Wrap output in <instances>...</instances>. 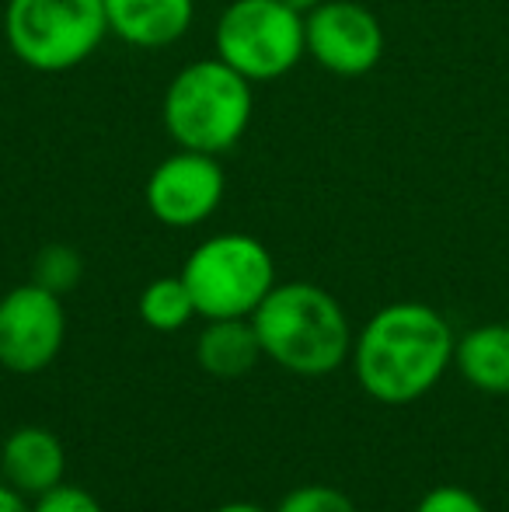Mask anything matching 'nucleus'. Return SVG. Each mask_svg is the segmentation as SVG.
<instances>
[{"label": "nucleus", "mask_w": 509, "mask_h": 512, "mask_svg": "<svg viewBox=\"0 0 509 512\" xmlns=\"http://www.w3.org/2000/svg\"><path fill=\"white\" fill-rule=\"evenodd\" d=\"M454 331L426 304H391L360 331L353 366L360 387L384 405H408L433 391L454 359Z\"/></svg>", "instance_id": "nucleus-1"}, {"label": "nucleus", "mask_w": 509, "mask_h": 512, "mask_svg": "<svg viewBox=\"0 0 509 512\" xmlns=\"http://www.w3.org/2000/svg\"><path fill=\"white\" fill-rule=\"evenodd\" d=\"M252 324L262 356L300 377L332 373L353 352L346 310L314 283H276L252 314Z\"/></svg>", "instance_id": "nucleus-2"}, {"label": "nucleus", "mask_w": 509, "mask_h": 512, "mask_svg": "<svg viewBox=\"0 0 509 512\" xmlns=\"http://www.w3.org/2000/svg\"><path fill=\"white\" fill-rule=\"evenodd\" d=\"M252 112V81L227 67L220 56H206L178 70L161 102V119L171 140L182 150L213 157L238 147Z\"/></svg>", "instance_id": "nucleus-3"}, {"label": "nucleus", "mask_w": 509, "mask_h": 512, "mask_svg": "<svg viewBox=\"0 0 509 512\" xmlns=\"http://www.w3.org/2000/svg\"><path fill=\"white\" fill-rule=\"evenodd\" d=\"M4 35L28 70L67 74L102 46L109 18L102 0H7Z\"/></svg>", "instance_id": "nucleus-4"}, {"label": "nucleus", "mask_w": 509, "mask_h": 512, "mask_svg": "<svg viewBox=\"0 0 509 512\" xmlns=\"http://www.w3.org/2000/svg\"><path fill=\"white\" fill-rule=\"evenodd\" d=\"M178 276L189 286L196 314L206 321L252 317L276 286V262L252 234H217L185 258Z\"/></svg>", "instance_id": "nucleus-5"}, {"label": "nucleus", "mask_w": 509, "mask_h": 512, "mask_svg": "<svg viewBox=\"0 0 509 512\" xmlns=\"http://www.w3.org/2000/svg\"><path fill=\"white\" fill-rule=\"evenodd\" d=\"M217 56L248 81H276L307 56L304 14L283 0H231L213 32Z\"/></svg>", "instance_id": "nucleus-6"}, {"label": "nucleus", "mask_w": 509, "mask_h": 512, "mask_svg": "<svg viewBox=\"0 0 509 512\" xmlns=\"http://www.w3.org/2000/svg\"><path fill=\"white\" fill-rule=\"evenodd\" d=\"M307 56L335 77H363L384 56V28L356 0H325L304 18Z\"/></svg>", "instance_id": "nucleus-7"}, {"label": "nucleus", "mask_w": 509, "mask_h": 512, "mask_svg": "<svg viewBox=\"0 0 509 512\" xmlns=\"http://www.w3.org/2000/svg\"><path fill=\"white\" fill-rule=\"evenodd\" d=\"M67 314L56 293L39 283L14 286L0 297V366L11 373H39L60 356Z\"/></svg>", "instance_id": "nucleus-8"}, {"label": "nucleus", "mask_w": 509, "mask_h": 512, "mask_svg": "<svg viewBox=\"0 0 509 512\" xmlns=\"http://www.w3.org/2000/svg\"><path fill=\"white\" fill-rule=\"evenodd\" d=\"M224 189L227 178L217 157L178 147L150 171L143 196H147V209L157 223L185 230L217 213L224 203Z\"/></svg>", "instance_id": "nucleus-9"}, {"label": "nucleus", "mask_w": 509, "mask_h": 512, "mask_svg": "<svg viewBox=\"0 0 509 512\" xmlns=\"http://www.w3.org/2000/svg\"><path fill=\"white\" fill-rule=\"evenodd\" d=\"M109 35L136 49H164L185 39L196 0H102Z\"/></svg>", "instance_id": "nucleus-10"}, {"label": "nucleus", "mask_w": 509, "mask_h": 512, "mask_svg": "<svg viewBox=\"0 0 509 512\" xmlns=\"http://www.w3.org/2000/svg\"><path fill=\"white\" fill-rule=\"evenodd\" d=\"M0 467H4V481L18 488L25 499H39L49 488L63 485V471H67V453H63L60 439L42 425H25L14 429L0 446Z\"/></svg>", "instance_id": "nucleus-11"}, {"label": "nucleus", "mask_w": 509, "mask_h": 512, "mask_svg": "<svg viewBox=\"0 0 509 512\" xmlns=\"http://www.w3.org/2000/svg\"><path fill=\"white\" fill-rule=\"evenodd\" d=\"M196 359L210 377L238 380L262 359V342L252 317H217L203 328L196 342Z\"/></svg>", "instance_id": "nucleus-12"}, {"label": "nucleus", "mask_w": 509, "mask_h": 512, "mask_svg": "<svg viewBox=\"0 0 509 512\" xmlns=\"http://www.w3.org/2000/svg\"><path fill=\"white\" fill-rule=\"evenodd\" d=\"M457 370L475 391L509 394V324L471 328L454 349Z\"/></svg>", "instance_id": "nucleus-13"}, {"label": "nucleus", "mask_w": 509, "mask_h": 512, "mask_svg": "<svg viewBox=\"0 0 509 512\" xmlns=\"http://www.w3.org/2000/svg\"><path fill=\"white\" fill-rule=\"evenodd\" d=\"M140 317L154 331H182L196 317V304H192V293L185 286V279L182 276L154 279L140 293Z\"/></svg>", "instance_id": "nucleus-14"}, {"label": "nucleus", "mask_w": 509, "mask_h": 512, "mask_svg": "<svg viewBox=\"0 0 509 512\" xmlns=\"http://www.w3.org/2000/svg\"><path fill=\"white\" fill-rule=\"evenodd\" d=\"M84 276V262L77 255V248L70 244H46V248L35 255V269H32V283H39L42 290L56 293H70Z\"/></svg>", "instance_id": "nucleus-15"}, {"label": "nucleus", "mask_w": 509, "mask_h": 512, "mask_svg": "<svg viewBox=\"0 0 509 512\" xmlns=\"http://www.w3.org/2000/svg\"><path fill=\"white\" fill-rule=\"evenodd\" d=\"M276 512H356L353 499L332 485H304L293 488Z\"/></svg>", "instance_id": "nucleus-16"}, {"label": "nucleus", "mask_w": 509, "mask_h": 512, "mask_svg": "<svg viewBox=\"0 0 509 512\" xmlns=\"http://www.w3.org/2000/svg\"><path fill=\"white\" fill-rule=\"evenodd\" d=\"M32 512H105L102 502L77 485H56L35 499Z\"/></svg>", "instance_id": "nucleus-17"}, {"label": "nucleus", "mask_w": 509, "mask_h": 512, "mask_svg": "<svg viewBox=\"0 0 509 512\" xmlns=\"http://www.w3.org/2000/svg\"><path fill=\"white\" fill-rule=\"evenodd\" d=\"M415 512H489V509H485L482 499L471 495L468 488L440 485V488H433V492L422 495Z\"/></svg>", "instance_id": "nucleus-18"}, {"label": "nucleus", "mask_w": 509, "mask_h": 512, "mask_svg": "<svg viewBox=\"0 0 509 512\" xmlns=\"http://www.w3.org/2000/svg\"><path fill=\"white\" fill-rule=\"evenodd\" d=\"M0 512H32V506L25 502V495L18 488H11L7 481H0Z\"/></svg>", "instance_id": "nucleus-19"}, {"label": "nucleus", "mask_w": 509, "mask_h": 512, "mask_svg": "<svg viewBox=\"0 0 509 512\" xmlns=\"http://www.w3.org/2000/svg\"><path fill=\"white\" fill-rule=\"evenodd\" d=\"M283 4H286V7H293V11L304 14V18H307V14H311L318 4H325V0H283Z\"/></svg>", "instance_id": "nucleus-20"}, {"label": "nucleus", "mask_w": 509, "mask_h": 512, "mask_svg": "<svg viewBox=\"0 0 509 512\" xmlns=\"http://www.w3.org/2000/svg\"><path fill=\"white\" fill-rule=\"evenodd\" d=\"M213 512H265L262 506H252V502H227V506L213 509Z\"/></svg>", "instance_id": "nucleus-21"}, {"label": "nucleus", "mask_w": 509, "mask_h": 512, "mask_svg": "<svg viewBox=\"0 0 509 512\" xmlns=\"http://www.w3.org/2000/svg\"><path fill=\"white\" fill-rule=\"evenodd\" d=\"M0 481H4V467H0Z\"/></svg>", "instance_id": "nucleus-22"}]
</instances>
